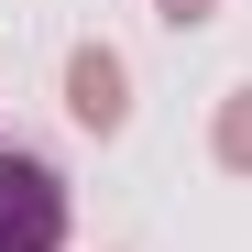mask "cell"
I'll return each mask as SVG.
<instances>
[{
    "instance_id": "2",
    "label": "cell",
    "mask_w": 252,
    "mask_h": 252,
    "mask_svg": "<svg viewBox=\"0 0 252 252\" xmlns=\"http://www.w3.org/2000/svg\"><path fill=\"white\" fill-rule=\"evenodd\" d=\"M66 121H77V132H121V121H132V66H121L110 44H77L66 55Z\"/></svg>"
},
{
    "instance_id": "4",
    "label": "cell",
    "mask_w": 252,
    "mask_h": 252,
    "mask_svg": "<svg viewBox=\"0 0 252 252\" xmlns=\"http://www.w3.org/2000/svg\"><path fill=\"white\" fill-rule=\"evenodd\" d=\"M154 11H164V22L187 33V22H208V11H220V0H154Z\"/></svg>"
},
{
    "instance_id": "1",
    "label": "cell",
    "mask_w": 252,
    "mask_h": 252,
    "mask_svg": "<svg viewBox=\"0 0 252 252\" xmlns=\"http://www.w3.org/2000/svg\"><path fill=\"white\" fill-rule=\"evenodd\" d=\"M66 241V176L44 154H0V252H55Z\"/></svg>"
},
{
    "instance_id": "3",
    "label": "cell",
    "mask_w": 252,
    "mask_h": 252,
    "mask_svg": "<svg viewBox=\"0 0 252 252\" xmlns=\"http://www.w3.org/2000/svg\"><path fill=\"white\" fill-rule=\"evenodd\" d=\"M220 164H230V176H252V88L220 99Z\"/></svg>"
}]
</instances>
